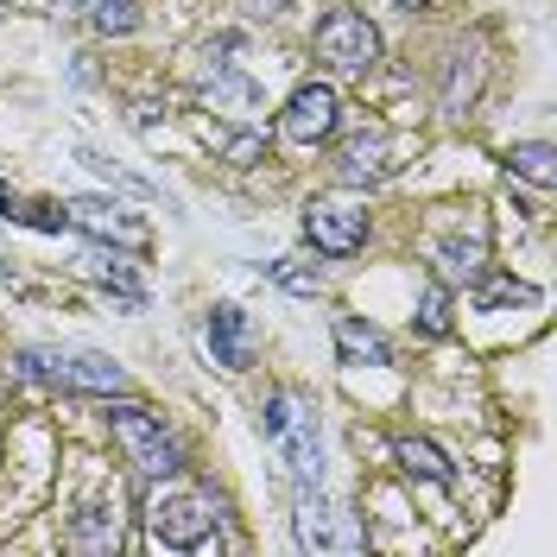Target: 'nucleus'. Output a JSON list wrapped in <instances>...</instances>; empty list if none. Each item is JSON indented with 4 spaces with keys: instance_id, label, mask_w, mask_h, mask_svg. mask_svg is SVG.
<instances>
[{
    "instance_id": "26",
    "label": "nucleus",
    "mask_w": 557,
    "mask_h": 557,
    "mask_svg": "<svg viewBox=\"0 0 557 557\" xmlns=\"http://www.w3.org/2000/svg\"><path fill=\"white\" fill-rule=\"evenodd\" d=\"M267 7H292V0H267Z\"/></svg>"
},
{
    "instance_id": "18",
    "label": "nucleus",
    "mask_w": 557,
    "mask_h": 557,
    "mask_svg": "<svg viewBox=\"0 0 557 557\" xmlns=\"http://www.w3.org/2000/svg\"><path fill=\"white\" fill-rule=\"evenodd\" d=\"M507 165L545 190V184H552V146H545V139H525V146H513V152H507Z\"/></svg>"
},
{
    "instance_id": "5",
    "label": "nucleus",
    "mask_w": 557,
    "mask_h": 557,
    "mask_svg": "<svg viewBox=\"0 0 557 557\" xmlns=\"http://www.w3.org/2000/svg\"><path fill=\"white\" fill-rule=\"evenodd\" d=\"M305 242L323 260H343V253H355V247L368 242V209L343 203V197H323V203L305 209Z\"/></svg>"
},
{
    "instance_id": "19",
    "label": "nucleus",
    "mask_w": 557,
    "mask_h": 557,
    "mask_svg": "<svg viewBox=\"0 0 557 557\" xmlns=\"http://www.w3.org/2000/svg\"><path fill=\"white\" fill-rule=\"evenodd\" d=\"M418 330L424 336H450V285H431L418 298Z\"/></svg>"
},
{
    "instance_id": "20",
    "label": "nucleus",
    "mask_w": 557,
    "mask_h": 557,
    "mask_svg": "<svg viewBox=\"0 0 557 557\" xmlns=\"http://www.w3.org/2000/svg\"><path fill=\"white\" fill-rule=\"evenodd\" d=\"M475 298L482 305H532V285H520V278H475Z\"/></svg>"
},
{
    "instance_id": "3",
    "label": "nucleus",
    "mask_w": 557,
    "mask_h": 557,
    "mask_svg": "<svg viewBox=\"0 0 557 557\" xmlns=\"http://www.w3.org/2000/svg\"><path fill=\"white\" fill-rule=\"evenodd\" d=\"M267 437H273V450L285 456L292 482L317 487V475H323V450H317V406H298L292 393H273V406H267Z\"/></svg>"
},
{
    "instance_id": "8",
    "label": "nucleus",
    "mask_w": 557,
    "mask_h": 557,
    "mask_svg": "<svg viewBox=\"0 0 557 557\" xmlns=\"http://www.w3.org/2000/svg\"><path fill=\"white\" fill-rule=\"evenodd\" d=\"M64 222L70 228H89V235H108V242H121V247H146V222L127 215L121 203H102V197H76V203H64Z\"/></svg>"
},
{
    "instance_id": "7",
    "label": "nucleus",
    "mask_w": 557,
    "mask_h": 557,
    "mask_svg": "<svg viewBox=\"0 0 557 557\" xmlns=\"http://www.w3.org/2000/svg\"><path fill=\"white\" fill-rule=\"evenodd\" d=\"M336 114H343L336 89L330 83H305V89H292V102L278 114V134L292 139V146H317V139L336 134Z\"/></svg>"
},
{
    "instance_id": "15",
    "label": "nucleus",
    "mask_w": 557,
    "mask_h": 557,
    "mask_svg": "<svg viewBox=\"0 0 557 557\" xmlns=\"http://www.w3.org/2000/svg\"><path fill=\"white\" fill-rule=\"evenodd\" d=\"M482 89V58L475 51H456L450 58V76H444V114H462Z\"/></svg>"
},
{
    "instance_id": "17",
    "label": "nucleus",
    "mask_w": 557,
    "mask_h": 557,
    "mask_svg": "<svg viewBox=\"0 0 557 557\" xmlns=\"http://www.w3.org/2000/svg\"><path fill=\"white\" fill-rule=\"evenodd\" d=\"M83 7H89V26H96L102 38H127L139 26V7H134V0H83Z\"/></svg>"
},
{
    "instance_id": "1",
    "label": "nucleus",
    "mask_w": 557,
    "mask_h": 557,
    "mask_svg": "<svg viewBox=\"0 0 557 557\" xmlns=\"http://www.w3.org/2000/svg\"><path fill=\"white\" fill-rule=\"evenodd\" d=\"M215 520H222V507L209 500L203 487H177V494H159V500H152L146 532H152V545H165V552H209V545H215Z\"/></svg>"
},
{
    "instance_id": "16",
    "label": "nucleus",
    "mask_w": 557,
    "mask_h": 557,
    "mask_svg": "<svg viewBox=\"0 0 557 557\" xmlns=\"http://www.w3.org/2000/svg\"><path fill=\"white\" fill-rule=\"evenodd\" d=\"M399 462H406V475H424V482H450V456L437 450L431 437H399Z\"/></svg>"
},
{
    "instance_id": "6",
    "label": "nucleus",
    "mask_w": 557,
    "mask_h": 557,
    "mask_svg": "<svg viewBox=\"0 0 557 557\" xmlns=\"http://www.w3.org/2000/svg\"><path fill=\"white\" fill-rule=\"evenodd\" d=\"M361 545H368V532L355 525L348 507H330V500L305 494V507H298V552H361Z\"/></svg>"
},
{
    "instance_id": "12",
    "label": "nucleus",
    "mask_w": 557,
    "mask_h": 557,
    "mask_svg": "<svg viewBox=\"0 0 557 557\" xmlns=\"http://www.w3.org/2000/svg\"><path fill=\"white\" fill-rule=\"evenodd\" d=\"M336 355L355 361V368H386L393 361V343H386L374 323H361V317H336Z\"/></svg>"
},
{
    "instance_id": "25",
    "label": "nucleus",
    "mask_w": 557,
    "mask_h": 557,
    "mask_svg": "<svg viewBox=\"0 0 557 557\" xmlns=\"http://www.w3.org/2000/svg\"><path fill=\"white\" fill-rule=\"evenodd\" d=\"M7 209H13V197H7V190H0V215H7Z\"/></svg>"
},
{
    "instance_id": "9",
    "label": "nucleus",
    "mask_w": 557,
    "mask_h": 557,
    "mask_svg": "<svg viewBox=\"0 0 557 557\" xmlns=\"http://www.w3.org/2000/svg\"><path fill=\"white\" fill-rule=\"evenodd\" d=\"M393 152H399V139L355 134L343 152H336V177H343V184H381V177H393V165H399Z\"/></svg>"
},
{
    "instance_id": "11",
    "label": "nucleus",
    "mask_w": 557,
    "mask_h": 557,
    "mask_svg": "<svg viewBox=\"0 0 557 557\" xmlns=\"http://www.w3.org/2000/svg\"><path fill=\"white\" fill-rule=\"evenodd\" d=\"M482 273H487L482 235H444V242H437V278H444V285H475Z\"/></svg>"
},
{
    "instance_id": "23",
    "label": "nucleus",
    "mask_w": 557,
    "mask_h": 557,
    "mask_svg": "<svg viewBox=\"0 0 557 557\" xmlns=\"http://www.w3.org/2000/svg\"><path fill=\"white\" fill-rule=\"evenodd\" d=\"M393 7H406V13H424V7H431V0H393Z\"/></svg>"
},
{
    "instance_id": "21",
    "label": "nucleus",
    "mask_w": 557,
    "mask_h": 557,
    "mask_svg": "<svg viewBox=\"0 0 557 557\" xmlns=\"http://www.w3.org/2000/svg\"><path fill=\"white\" fill-rule=\"evenodd\" d=\"M76 159H83V165H89V172H96V177H108V184H121V190H134V197H152V184H146V177L121 172V165H108L102 152H89V146H83V152H76Z\"/></svg>"
},
{
    "instance_id": "22",
    "label": "nucleus",
    "mask_w": 557,
    "mask_h": 557,
    "mask_svg": "<svg viewBox=\"0 0 557 557\" xmlns=\"http://www.w3.org/2000/svg\"><path fill=\"white\" fill-rule=\"evenodd\" d=\"M273 278L285 285V292H317V267H292V260H278Z\"/></svg>"
},
{
    "instance_id": "10",
    "label": "nucleus",
    "mask_w": 557,
    "mask_h": 557,
    "mask_svg": "<svg viewBox=\"0 0 557 557\" xmlns=\"http://www.w3.org/2000/svg\"><path fill=\"white\" fill-rule=\"evenodd\" d=\"M203 336H209V361H222V368H247L253 361V330H247L242 305H215Z\"/></svg>"
},
{
    "instance_id": "13",
    "label": "nucleus",
    "mask_w": 557,
    "mask_h": 557,
    "mask_svg": "<svg viewBox=\"0 0 557 557\" xmlns=\"http://www.w3.org/2000/svg\"><path fill=\"white\" fill-rule=\"evenodd\" d=\"M64 539H70V552H114V494H108V507L102 500L76 507L64 525Z\"/></svg>"
},
{
    "instance_id": "2",
    "label": "nucleus",
    "mask_w": 557,
    "mask_h": 557,
    "mask_svg": "<svg viewBox=\"0 0 557 557\" xmlns=\"http://www.w3.org/2000/svg\"><path fill=\"white\" fill-rule=\"evenodd\" d=\"M108 424H114V444L127 450V462H134L139 475L165 482V475L184 469V450H177L172 431L159 424V412H146V406H134V399H121V406L108 412Z\"/></svg>"
},
{
    "instance_id": "24",
    "label": "nucleus",
    "mask_w": 557,
    "mask_h": 557,
    "mask_svg": "<svg viewBox=\"0 0 557 557\" xmlns=\"http://www.w3.org/2000/svg\"><path fill=\"white\" fill-rule=\"evenodd\" d=\"M51 7H58V13H76V7H83V0H51Z\"/></svg>"
},
{
    "instance_id": "14",
    "label": "nucleus",
    "mask_w": 557,
    "mask_h": 557,
    "mask_svg": "<svg viewBox=\"0 0 557 557\" xmlns=\"http://www.w3.org/2000/svg\"><path fill=\"white\" fill-rule=\"evenodd\" d=\"M89 273L102 278V285H108V292H114V298H121V305H134V311H139V305H146V285H139V278H134V267H127V260H121L114 247H108V253H102V247L89 253Z\"/></svg>"
},
{
    "instance_id": "4",
    "label": "nucleus",
    "mask_w": 557,
    "mask_h": 557,
    "mask_svg": "<svg viewBox=\"0 0 557 557\" xmlns=\"http://www.w3.org/2000/svg\"><path fill=\"white\" fill-rule=\"evenodd\" d=\"M317 58L330 70H343V76H368L374 58H381V33H374V20L361 13V7H336V13H323V26H317Z\"/></svg>"
}]
</instances>
